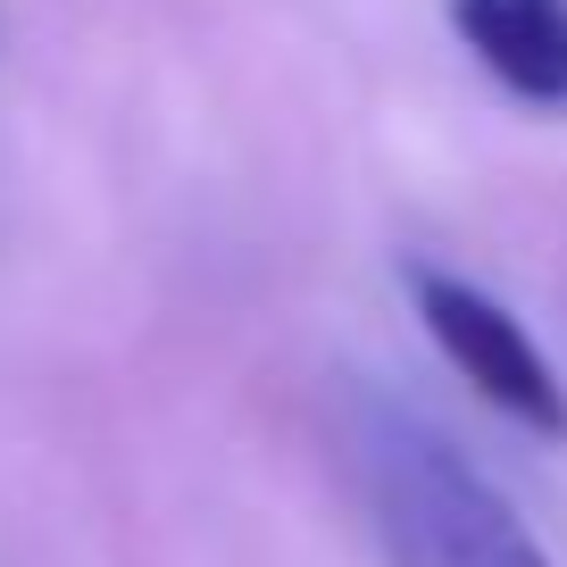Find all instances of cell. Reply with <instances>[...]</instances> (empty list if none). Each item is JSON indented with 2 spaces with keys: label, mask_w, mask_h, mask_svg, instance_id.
<instances>
[{
  "label": "cell",
  "mask_w": 567,
  "mask_h": 567,
  "mask_svg": "<svg viewBox=\"0 0 567 567\" xmlns=\"http://www.w3.org/2000/svg\"><path fill=\"white\" fill-rule=\"evenodd\" d=\"M409 292H417V318L434 334V351L460 368V384L476 392L484 409H501L509 425L543 434V443H567V384L543 359V342L493 301L467 276H443V267H409Z\"/></svg>",
  "instance_id": "7a4b0ae2"
},
{
  "label": "cell",
  "mask_w": 567,
  "mask_h": 567,
  "mask_svg": "<svg viewBox=\"0 0 567 567\" xmlns=\"http://www.w3.org/2000/svg\"><path fill=\"white\" fill-rule=\"evenodd\" d=\"M368 517L392 567H550L517 501L467 460L451 434L409 417L401 401H368L351 425Z\"/></svg>",
  "instance_id": "6da1fadb"
},
{
  "label": "cell",
  "mask_w": 567,
  "mask_h": 567,
  "mask_svg": "<svg viewBox=\"0 0 567 567\" xmlns=\"http://www.w3.org/2000/svg\"><path fill=\"white\" fill-rule=\"evenodd\" d=\"M451 25L493 84L534 109H567V0H451Z\"/></svg>",
  "instance_id": "3957f363"
}]
</instances>
